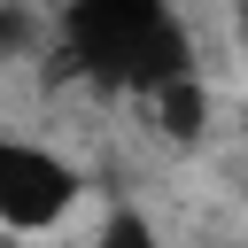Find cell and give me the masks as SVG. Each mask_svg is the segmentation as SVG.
I'll use <instances>...</instances> for the list:
<instances>
[{"label":"cell","mask_w":248,"mask_h":248,"mask_svg":"<svg viewBox=\"0 0 248 248\" xmlns=\"http://www.w3.org/2000/svg\"><path fill=\"white\" fill-rule=\"evenodd\" d=\"M78 163H62L54 147H39V140H16V132H0V225L8 232H46V225H62L70 209H78Z\"/></svg>","instance_id":"obj_2"},{"label":"cell","mask_w":248,"mask_h":248,"mask_svg":"<svg viewBox=\"0 0 248 248\" xmlns=\"http://www.w3.org/2000/svg\"><path fill=\"white\" fill-rule=\"evenodd\" d=\"M62 70L108 85V93H140L155 101L163 85L194 78V46L170 0H62Z\"/></svg>","instance_id":"obj_1"},{"label":"cell","mask_w":248,"mask_h":248,"mask_svg":"<svg viewBox=\"0 0 248 248\" xmlns=\"http://www.w3.org/2000/svg\"><path fill=\"white\" fill-rule=\"evenodd\" d=\"M147 108L163 116V132H170V140H202V116H209V93H202V78H178V85H163V93H155Z\"/></svg>","instance_id":"obj_3"},{"label":"cell","mask_w":248,"mask_h":248,"mask_svg":"<svg viewBox=\"0 0 248 248\" xmlns=\"http://www.w3.org/2000/svg\"><path fill=\"white\" fill-rule=\"evenodd\" d=\"M240 39H248V0H240Z\"/></svg>","instance_id":"obj_6"},{"label":"cell","mask_w":248,"mask_h":248,"mask_svg":"<svg viewBox=\"0 0 248 248\" xmlns=\"http://www.w3.org/2000/svg\"><path fill=\"white\" fill-rule=\"evenodd\" d=\"M93 248H163V232H155L140 209H108L101 232H93Z\"/></svg>","instance_id":"obj_4"},{"label":"cell","mask_w":248,"mask_h":248,"mask_svg":"<svg viewBox=\"0 0 248 248\" xmlns=\"http://www.w3.org/2000/svg\"><path fill=\"white\" fill-rule=\"evenodd\" d=\"M23 39H31V16H23L16 0H0V54H16Z\"/></svg>","instance_id":"obj_5"}]
</instances>
